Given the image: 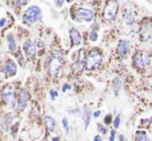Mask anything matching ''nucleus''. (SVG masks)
Wrapping results in <instances>:
<instances>
[{
  "mask_svg": "<svg viewBox=\"0 0 152 141\" xmlns=\"http://www.w3.org/2000/svg\"><path fill=\"white\" fill-rule=\"evenodd\" d=\"M4 73H5L6 77H12L15 76L17 73V65L15 61L8 59L5 63V67H4Z\"/></svg>",
  "mask_w": 152,
  "mask_h": 141,
  "instance_id": "obj_13",
  "label": "nucleus"
},
{
  "mask_svg": "<svg viewBox=\"0 0 152 141\" xmlns=\"http://www.w3.org/2000/svg\"><path fill=\"white\" fill-rule=\"evenodd\" d=\"M63 3H64V0H55V5L57 7H61L63 5Z\"/></svg>",
  "mask_w": 152,
  "mask_h": 141,
  "instance_id": "obj_26",
  "label": "nucleus"
},
{
  "mask_svg": "<svg viewBox=\"0 0 152 141\" xmlns=\"http://www.w3.org/2000/svg\"><path fill=\"white\" fill-rule=\"evenodd\" d=\"M7 44H8V49L10 52H15L17 50V43L15 37L12 35H7Z\"/></svg>",
  "mask_w": 152,
  "mask_h": 141,
  "instance_id": "obj_19",
  "label": "nucleus"
},
{
  "mask_svg": "<svg viewBox=\"0 0 152 141\" xmlns=\"http://www.w3.org/2000/svg\"><path fill=\"white\" fill-rule=\"evenodd\" d=\"M68 113H70V114H72V115H77V116L82 115L80 109H72V110H68Z\"/></svg>",
  "mask_w": 152,
  "mask_h": 141,
  "instance_id": "obj_23",
  "label": "nucleus"
},
{
  "mask_svg": "<svg viewBox=\"0 0 152 141\" xmlns=\"http://www.w3.org/2000/svg\"><path fill=\"white\" fill-rule=\"evenodd\" d=\"M82 118H83V121H84L85 129H87L89 123H90V119H91V110L89 107H84V108H83Z\"/></svg>",
  "mask_w": 152,
  "mask_h": 141,
  "instance_id": "obj_15",
  "label": "nucleus"
},
{
  "mask_svg": "<svg viewBox=\"0 0 152 141\" xmlns=\"http://www.w3.org/2000/svg\"><path fill=\"white\" fill-rule=\"evenodd\" d=\"M109 140H110V141H115V131H111V135H110Z\"/></svg>",
  "mask_w": 152,
  "mask_h": 141,
  "instance_id": "obj_31",
  "label": "nucleus"
},
{
  "mask_svg": "<svg viewBox=\"0 0 152 141\" xmlns=\"http://www.w3.org/2000/svg\"><path fill=\"white\" fill-rule=\"evenodd\" d=\"M42 10H40L38 6L36 5H32L30 7H28L23 14V22L26 23V24H33V23L37 22L42 19Z\"/></svg>",
  "mask_w": 152,
  "mask_h": 141,
  "instance_id": "obj_1",
  "label": "nucleus"
},
{
  "mask_svg": "<svg viewBox=\"0 0 152 141\" xmlns=\"http://www.w3.org/2000/svg\"><path fill=\"white\" fill-rule=\"evenodd\" d=\"M121 86H122V82H121L120 78H119V77H115L112 81V87L116 97H118V93H119V90L121 89Z\"/></svg>",
  "mask_w": 152,
  "mask_h": 141,
  "instance_id": "obj_16",
  "label": "nucleus"
},
{
  "mask_svg": "<svg viewBox=\"0 0 152 141\" xmlns=\"http://www.w3.org/2000/svg\"><path fill=\"white\" fill-rule=\"evenodd\" d=\"M136 141H149V138L144 131H138L136 134Z\"/></svg>",
  "mask_w": 152,
  "mask_h": 141,
  "instance_id": "obj_20",
  "label": "nucleus"
},
{
  "mask_svg": "<svg viewBox=\"0 0 152 141\" xmlns=\"http://www.w3.org/2000/svg\"><path fill=\"white\" fill-rule=\"evenodd\" d=\"M53 141H58V138H53Z\"/></svg>",
  "mask_w": 152,
  "mask_h": 141,
  "instance_id": "obj_36",
  "label": "nucleus"
},
{
  "mask_svg": "<svg viewBox=\"0 0 152 141\" xmlns=\"http://www.w3.org/2000/svg\"><path fill=\"white\" fill-rule=\"evenodd\" d=\"M2 98H3L4 102L10 107L16 106V95H15V89L12 85H7L4 87L3 91H2Z\"/></svg>",
  "mask_w": 152,
  "mask_h": 141,
  "instance_id": "obj_8",
  "label": "nucleus"
},
{
  "mask_svg": "<svg viewBox=\"0 0 152 141\" xmlns=\"http://www.w3.org/2000/svg\"><path fill=\"white\" fill-rule=\"evenodd\" d=\"M16 3L18 4L19 6H23L27 3V0H16Z\"/></svg>",
  "mask_w": 152,
  "mask_h": 141,
  "instance_id": "obj_27",
  "label": "nucleus"
},
{
  "mask_svg": "<svg viewBox=\"0 0 152 141\" xmlns=\"http://www.w3.org/2000/svg\"><path fill=\"white\" fill-rule=\"evenodd\" d=\"M100 115V111H95V112L93 113V116L94 117H98Z\"/></svg>",
  "mask_w": 152,
  "mask_h": 141,
  "instance_id": "obj_33",
  "label": "nucleus"
},
{
  "mask_svg": "<svg viewBox=\"0 0 152 141\" xmlns=\"http://www.w3.org/2000/svg\"><path fill=\"white\" fill-rule=\"evenodd\" d=\"M111 119H112V115H111V114H108L106 117H104V123H110Z\"/></svg>",
  "mask_w": 152,
  "mask_h": 141,
  "instance_id": "obj_29",
  "label": "nucleus"
},
{
  "mask_svg": "<svg viewBox=\"0 0 152 141\" xmlns=\"http://www.w3.org/2000/svg\"><path fill=\"white\" fill-rule=\"evenodd\" d=\"M86 61H87V58H86V55H85V50L84 49H82V50H80V52H79V56H78V67L80 68V69H83V68L85 67V65H86Z\"/></svg>",
  "mask_w": 152,
  "mask_h": 141,
  "instance_id": "obj_17",
  "label": "nucleus"
},
{
  "mask_svg": "<svg viewBox=\"0 0 152 141\" xmlns=\"http://www.w3.org/2000/svg\"><path fill=\"white\" fill-rule=\"evenodd\" d=\"M23 49H24V52L26 54V56L28 58H33L36 54V46L31 40H25V43L23 44Z\"/></svg>",
  "mask_w": 152,
  "mask_h": 141,
  "instance_id": "obj_11",
  "label": "nucleus"
},
{
  "mask_svg": "<svg viewBox=\"0 0 152 141\" xmlns=\"http://www.w3.org/2000/svg\"><path fill=\"white\" fill-rule=\"evenodd\" d=\"M62 65V54L59 51H55L52 54L51 60L49 62V70H50L51 75L56 76L59 73Z\"/></svg>",
  "mask_w": 152,
  "mask_h": 141,
  "instance_id": "obj_4",
  "label": "nucleus"
},
{
  "mask_svg": "<svg viewBox=\"0 0 152 141\" xmlns=\"http://www.w3.org/2000/svg\"><path fill=\"white\" fill-rule=\"evenodd\" d=\"M67 89H70V85L67 84V83H65V84H64L63 86H62V91L64 93V91H66Z\"/></svg>",
  "mask_w": 152,
  "mask_h": 141,
  "instance_id": "obj_30",
  "label": "nucleus"
},
{
  "mask_svg": "<svg viewBox=\"0 0 152 141\" xmlns=\"http://www.w3.org/2000/svg\"><path fill=\"white\" fill-rule=\"evenodd\" d=\"M69 36H70V40H72V44L74 45V46H79V45L81 44V40H82V38H81L80 32H79L77 29H75V28L70 29V30H69Z\"/></svg>",
  "mask_w": 152,
  "mask_h": 141,
  "instance_id": "obj_14",
  "label": "nucleus"
},
{
  "mask_svg": "<svg viewBox=\"0 0 152 141\" xmlns=\"http://www.w3.org/2000/svg\"><path fill=\"white\" fill-rule=\"evenodd\" d=\"M102 56L100 54V52L98 50H92L89 53L88 57H87L86 61V67L88 70H94L96 68L99 67V65L102 63Z\"/></svg>",
  "mask_w": 152,
  "mask_h": 141,
  "instance_id": "obj_5",
  "label": "nucleus"
},
{
  "mask_svg": "<svg viewBox=\"0 0 152 141\" xmlns=\"http://www.w3.org/2000/svg\"><path fill=\"white\" fill-rule=\"evenodd\" d=\"M89 40H91V42H95L96 40H97V32H96L95 30H92L90 33H89Z\"/></svg>",
  "mask_w": 152,
  "mask_h": 141,
  "instance_id": "obj_22",
  "label": "nucleus"
},
{
  "mask_svg": "<svg viewBox=\"0 0 152 141\" xmlns=\"http://www.w3.org/2000/svg\"><path fill=\"white\" fill-rule=\"evenodd\" d=\"M140 36L142 40H148L152 38V22L146 21L142 24L140 29Z\"/></svg>",
  "mask_w": 152,
  "mask_h": 141,
  "instance_id": "obj_9",
  "label": "nucleus"
},
{
  "mask_svg": "<svg viewBox=\"0 0 152 141\" xmlns=\"http://www.w3.org/2000/svg\"><path fill=\"white\" fill-rule=\"evenodd\" d=\"M5 22H6V19H1V21H0V27H3Z\"/></svg>",
  "mask_w": 152,
  "mask_h": 141,
  "instance_id": "obj_32",
  "label": "nucleus"
},
{
  "mask_svg": "<svg viewBox=\"0 0 152 141\" xmlns=\"http://www.w3.org/2000/svg\"><path fill=\"white\" fill-rule=\"evenodd\" d=\"M128 51H129V43L126 40H120L117 46V54L119 57L123 58L127 55Z\"/></svg>",
  "mask_w": 152,
  "mask_h": 141,
  "instance_id": "obj_12",
  "label": "nucleus"
},
{
  "mask_svg": "<svg viewBox=\"0 0 152 141\" xmlns=\"http://www.w3.org/2000/svg\"><path fill=\"white\" fill-rule=\"evenodd\" d=\"M119 8V3L117 0H109L107 1L106 6L104 8V20L109 21H114L117 16V12Z\"/></svg>",
  "mask_w": 152,
  "mask_h": 141,
  "instance_id": "obj_3",
  "label": "nucleus"
},
{
  "mask_svg": "<svg viewBox=\"0 0 152 141\" xmlns=\"http://www.w3.org/2000/svg\"><path fill=\"white\" fill-rule=\"evenodd\" d=\"M149 62H150V58H149V55L147 53L142 52V51H138L134 55V63L139 69L141 70L146 69L148 67Z\"/></svg>",
  "mask_w": 152,
  "mask_h": 141,
  "instance_id": "obj_7",
  "label": "nucleus"
},
{
  "mask_svg": "<svg viewBox=\"0 0 152 141\" xmlns=\"http://www.w3.org/2000/svg\"><path fill=\"white\" fill-rule=\"evenodd\" d=\"M98 130H99V131L102 132V133L104 134V135L107 133V129L104 127V126H102V125H98Z\"/></svg>",
  "mask_w": 152,
  "mask_h": 141,
  "instance_id": "obj_28",
  "label": "nucleus"
},
{
  "mask_svg": "<svg viewBox=\"0 0 152 141\" xmlns=\"http://www.w3.org/2000/svg\"><path fill=\"white\" fill-rule=\"evenodd\" d=\"M134 15L130 10H125L122 14L121 20V29L124 35H128L132 32V27H134Z\"/></svg>",
  "mask_w": 152,
  "mask_h": 141,
  "instance_id": "obj_2",
  "label": "nucleus"
},
{
  "mask_svg": "<svg viewBox=\"0 0 152 141\" xmlns=\"http://www.w3.org/2000/svg\"><path fill=\"white\" fill-rule=\"evenodd\" d=\"M62 127H63L65 134L67 135V134L69 133V127H68V121H67V119H66V118L62 119Z\"/></svg>",
  "mask_w": 152,
  "mask_h": 141,
  "instance_id": "obj_21",
  "label": "nucleus"
},
{
  "mask_svg": "<svg viewBox=\"0 0 152 141\" xmlns=\"http://www.w3.org/2000/svg\"><path fill=\"white\" fill-rule=\"evenodd\" d=\"M29 98H30V95H29L28 90H27L26 88L21 89L20 93H19V97H18V105H17L19 111L25 109V107L27 106V104H28V102H29Z\"/></svg>",
  "mask_w": 152,
  "mask_h": 141,
  "instance_id": "obj_10",
  "label": "nucleus"
},
{
  "mask_svg": "<svg viewBox=\"0 0 152 141\" xmlns=\"http://www.w3.org/2000/svg\"><path fill=\"white\" fill-rule=\"evenodd\" d=\"M113 123H114V128L115 129H117V128H119V126H120V117L119 116H116L114 118V121H113Z\"/></svg>",
  "mask_w": 152,
  "mask_h": 141,
  "instance_id": "obj_24",
  "label": "nucleus"
},
{
  "mask_svg": "<svg viewBox=\"0 0 152 141\" xmlns=\"http://www.w3.org/2000/svg\"><path fill=\"white\" fill-rule=\"evenodd\" d=\"M50 97H51V100H55L58 97V93H57L56 90H54V89H52V90H50Z\"/></svg>",
  "mask_w": 152,
  "mask_h": 141,
  "instance_id": "obj_25",
  "label": "nucleus"
},
{
  "mask_svg": "<svg viewBox=\"0 0 152 141\" xmlns=\"http://www.w3.org/2000/svg\"><path fill=\"white\" fill-rule=\"evenodd\" d=\"M93 141H102V140H100L99 136H95V137L93 138Z\"/></svg>",
  "mask_w": 152,
  "mask_h": 141,
  "instance_id": "obj_34",
  "label": "nucleus"
},
{
  "mask_svg": "<svg viewBox=\"0 0 152 141\" xmlns=\"http://www.w3.org/2000/svg\"><path fill=\"white\" fill-rule=\"evenodd\" d=\"M119 139H120V141H124V136L121 135L120 137H119Z\"/></svg>",
  "mask_w": 152,
  "mask_h": 141,
  "instance_id": "obj_35",
  "label": "nucleus"
},
{
  "mask_svg": "<svg viewBox=\"0 0 152 141\" xmlns=\"http://www.w3.org/2000/svg\"><path fill=\"white\" fill-rule=\"evenodd\" d=\"M67 1H68V2H72V0H67Z\"/></svg>",
  "mask_w": 152,
  "mask_h": 141,
  "instance_id": "obj_37",
  "label": "nucleus"
},
{
  "mask_svg": "<svg viewBox=\"0 0 152 141\" xmlns=\"http://www.w3.org/2000/svg\"><path fill=\"white\" fill-rule=\"evenodd\" d=\"M45 125H46V128L49 130V131L53 132L55 130V127H56V123H55L54 118L51 116H46L44 119Z\"/></svg>",
  "mask_w": 152,
  "mask_h": 141,
  "instance_id": "obj_18",
  "label": "nucleus"
},
{
  "mask_svg": "<svg viewBox=\"0 0 152 141\" xmlns=\"http://www.w3.org/2000/svg\"><path fill=\"white\" fill-rule=\"evenodd\" d=\"M94 18V12L89 8L79 7L75 12V19L78 22H91Z\"/></svg>",
  "mask_w": 152,
  "mask_h": 141,
  "instance_id": "obj_6",
  "label": "nucleus"
}]
</instances>
